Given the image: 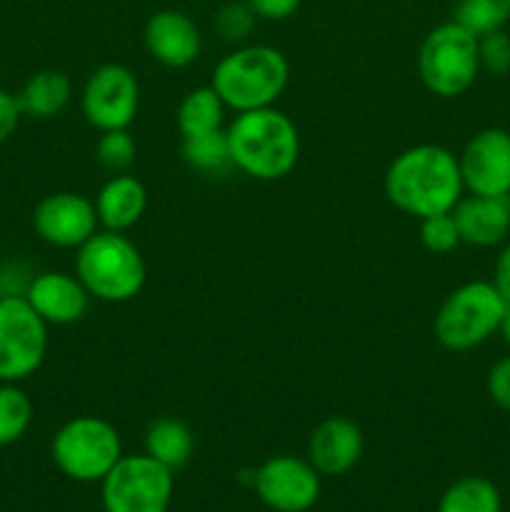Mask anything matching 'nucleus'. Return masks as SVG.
Masks as SVG:
<instances>
[{
  "label": "nucleus",
  "mask_w": 510,
  "mask_h": 512,
  "mask_svg": "<svg viewBox=\"0 0 510 512\" xmlns=\"http://www.w3.org/2000/svg\"><path fill=\"white\" fill-rule=\"evenodd\" d=\"M420 240H423L425 248L430 253L445 255L450 250L458 248L463 240H460V230L455 225L453 210L450 213H440V215H430V218L420 220Z\"/></svg>",
  "instance_id": "obj_28"
},
{
  "label": "nucleus",
  "mask_w": 510,
  "mask_h": 512,
  "mask_svg": "<svg viewBox=\"0 0 510 512\" xmlns=\"http://www.w3.org/2000/svg\"><path fill=\"white\" fill-rule=\"evenodd\" d=\"M290 78V65L278 48L245 45L225 55L213 70L215 93L235 113L273 108Z\"/></svg>",
  "instance_id": "obj_3"
},
{
  "label": "nucleus",
  "mask_w": 510,
  "mask_h": 512,
  "mask_svg": "<svg viewBox=\"0 0 510 512\" xmlns=\"http://www.w3.org/2000/svg\"><path fill=\"white\" fill-rule=\"evenodd\" d=\"M488 395L498 408L510 413V355L498 360L488 373Z\"/></svg>",
  "instance_id": "obj_30"
},
{
  "label": "nucleus",
  "mask_w": 510,
  "mask_h": 512,
  "mask_svg": "<svg viewBox=\"0 0 510 512\" xmlns=\"http://www.w3.org/2000/svg\"><path fill=\"white\" fill-rule=\"evenodd\" d=\"M23 298L48 325L80 323L90 308V293L78 275L60 273V270H48L30 278Z\"/></svg>",
  "instance_id": "obj_14"
},
{
  "label": "nucleus",
  "mask_w": 510,
  "mask_h": 512,
  "mask_svg": "<svg viewBox=\"0 0 510 512\" xmlns=\"http://www.w3.org/2000/svg\"><path fill=\"white\" fill-rule=\"evenodd\" d=\"M505 308L508 303L493 283L473 280V283L460 285L443 300L435 315V340L445 350H455V353L475 348L485 343L495 330H500Z\"/></svg>",
  "instance_id": "obj_5"
},
{
  "label": "nucleus",
  "mask_w": 510,
  "mask_h": 512,
  "mask_svg": "<svg viewBox=\"0 0 510 512\" xmlns=\"http://www.w3.org/2000/svg\"><path fill=\"white\" fill-rule=\"evenodd\" d=\"M493 285L498 288V293L503 295L505 303L510 305V243L500 250L498 260H495Z\"/></svg>",
  "instance_id": "obj_33"
},
{
  "label": "nucleus",
  "mask_w": 510,
  "mask_h": 512,
  "mask_svg": "<svg viewBox=\"0 0 510 512\" xmlns=\"http://www.w3.org/2000/svg\"><path fill=\"white\" fill-rule=\"evenodd\" d=\"M183 160L193 170H200V173H220L225 165H230L228 135H225V130L183 138Z\"/></svg>",
  "instance_id": "obj_24"
},
{
  "label": "nucleus",
  "mask_w": 510,
  "mask_h": 512,
  "mask_svg": "<svg viewBox=\"0 0 510 512\" xmlns=\"http://www.w3.org/2000/svg\"><path fill=\"white\" fill-rule=\"evenodd\" d=\"M503 500H500L498 488L490 480L468 475L460 478L440 495L438 512H500Z\"/></svg>",
  "instance_id": "obj_22"
},
{
  "label": "nucleus",
  "mask_w": 510,
  "mask_h": 512,
  "mask_svg": "<svg viewBox=\"0 0 510 512\" xmlns=\"http://www.w3.org/2000/svg\"><path fill=\"white\" fill-rule=\"evenodd\" d=\"M140 85L133 70L120 63H105L90 73L85 80L80 108L85 120L100 133L105 130H123L138 115Z\"/></svg>",
  "instance_id": "obj_10"
},
{
  "label": "nucleus",
  "mask_w": 510,
  "mask_h": 512,
  "mask_svg": "<svg viewBox=\"0 0 510 512\" xmlns=\"http://www.w3.org/2000/svg\"><path fill=\"white\" fill-rule=\"evenodd\" d=\"M460 240L475 248H493L510 233V195H473L460 198L453 208Z\"/></svg>",
  "instance_id": "obj_17"
},
{
  "label": "nucleus",
  "mask_w": 510,
  "mask_h": 512,
  "mask_svg": "<svg viewBox=\"0 0 510 512\" xmlns=\"http://www.w3.org/2000/svg\"><path fill=\"white\" fill-rule=\"evenodd\" d=\"M33 423V403L18 383H0V448L18 443Z\"/></svg>",
  "instance_id": "obj_23"
},
{
  "label": "nucleus",
  "mask_w": 510,
  "mask_h": 512,
  "mask_svg": "<svg viewBox=\"0 0 510 512\" xmlns=\"http://www.w3.org/2000/svg\"><path fill=\"white\" fill-rule=\"evenodd\" d=\"M73 98V85L68 75L60 70H38L25 80L23 90L18 93V105L23 115L48 120L63 113Z\"/></svg>",
  "instance_id": "obj_19"
},
{
  "label": "nucleus",
  "mask_w": 510,
  "mask_h": 512,
  "mask_svg": "<svg viewBox=\"0 0 510 512\" xmlns=\"http://www.w3.org/2000/svg\"><path fill=\"white\" fill-rule=\"evenodd\" d=\"M253 488L275 512H305L320 498V473L310 460L275 455L255 470Z\"/></svg>",
  "instance_id": "obj_11"
},
{
  "label": "nucleus",
  "mask_w": 510,
  "mask_h": 512,
  "mask_svg": "<svg viewBox=\"0 0 510 512\" xmlns=\"http://www.w3.org/2000/svg\"><path fill=\"white\" fill-rule=\"evenodd\" d=\"M145 205H148L145 185L133 175L118 173L100 188L95 198V213L105 230L123 233L143 218Z\"/></svg>",
  "instance_id": "obj_18"
},
{
  "label": "nucleus",
  "mask_w": 510,
  "mask_h": 512,
  "mask_svg": "<svg viewBox=\"0 0 510 512\" xmlns=\"http://www.w3.org/2000/svg\"><path fill=\"white\" fill-rule=\"evenodd\" d=\"M225 135L230 165L255 180H280L298 163L300 135L283 110L260 108L238 113Z\"/></svg>",
  "instance_id": "obj_2"
},
{
  "label": "nucleus",
  "mask_w": 510,
  "mask_h": 512,
  "mask_svg": "<svg viewBox=\"0 0 510 512\" xmlns=\"http://www.w3.org/2000/svg\"><path fill=\"white\" fill-rule=\"evenodd\" d=\"M193 448V433L183 420L160 418L145 433V453L173 473L188 465V460L193 458Z\"/></svg>",
  "instance_id": "obj_20"
},
{
  "label": "nucleus",
  "mask_w": 510,
  "mask_h": 512,
  "mask_svg": "<svg viewBox=\"0 0 510 512\" xmlns=\"http://www.w3.org/2000/svg\"><path fill=\"white\" fill-rule=\"evenodd\" d=\"M363 455V430L355 420L333 415L313 430L308 460L320 475H345Z\"/></svg>",
  "instance_id": "obj_16"
},
{
  "label": "nucleus",
  "mask_w": 510,
  "mask_h": 512,
  "mask_svg": "<svg viewBox=\"0 0 510 512\" xmlns=\"http://www.w3.org/2000/svg\"><path fill=\"white\" fill-rule=\"evenodd\" d=\"M173 470L143 455H123L103 478L105 512H168L173 503Z\"/></svg>",
  "instance_id": "obj_8"
},
{
  "label": "nucleus",
  "mask_w": 510,
  "mask_h": 512,
  "mask_svg": "<svg viewBox=\"0 0 510 512\" xmlns=\"http://www.w3.org/2000/svg\"><path fill=\"white\" fill-rule=\"evenodd\" d=\"M75 275L90 298L103 303H128L143 290L145 263L140 250L123 233L103 230L78 248Z\"/></svg>",
  "instance_id": "obj_4"
},
{
  "label": "nucleus",
  "mask_w": 510,
  "mask_h": 512,
  "mask_svg": "<svg viewBox=\"0 0 510 512\" xmlns=\"http://www.w3.org/2000/svg\"><path fill=\"white\" fill-rule=\"evenodd\" d=\"M20 115H23V110L18 105V95L0 88V143H5L18 130Z\"/></svg>",
  "instance_id": "obj_31"
},
{
  "label": "nucleus",
  "mask_w": 510,
  "mask_h": 512,
  "mask_svg": "<svg viewBox=\"0 0 510 512\" xmlns=\"http://www.w3.org/2000/svg\"><path fill=\"white\" fill-rule=\"evenodd\" d=\"M223 120L225 103L220 100V95L215 93L213 85L190 90V93H185V98L180 100L178 105V130L183 138L223 130Z\"/></svg>",
  "instance_id": "obj_21"
},
{
  "label": "nucleus",
  "mask_w": 510,
  "mask_h": 512,
  "mask_svg": "<svg viewBox=\"0 0 510 512\" xmlns=\"http://www.w3.org/2000/svg\"><path fill=\"white\" fill-rule=\"evenodd\" d=\"M458 158L443 145H413L385 170V195L405 215L423 220L450 213L463 198Z\"/></svg>",
  "instance_id": "obj_1"
},
{
  "label": "nucleus",
  "mask_w": 510,
  "mask_h": 512,
  "mask_svg": "<svg viewBox=\"0 0 510 512\" xmlns=\"http://www.w3.org/2000/svg\"><path fill=\"white\" fill-rule=\"evenodd\" d=\"M50 453L65 478L78 483H103L105 475L123 458V443L108 420L78 415L55 433Z\"/></svg>",
  "instance_id": "obj_7"
},
{
  "label": "nucleus",
  "mask_w": 510,
  "mask_h": 512,
  "mask_svg": "<svg viewBox=\"0 0 510 512\" xmlns=\"http://www.w3.org/2000/svg\"><path fill=\"white\" fill-rule=\"evenodd\" d=\"M463 185L473 195H510V133L485 128L475 133L458 158Z\"/></svg>",
  "instance_id": "obj_12"
},
{
  "label": "nucleus",
  "mask_w": 510,
  "mask_h": 512,
  "mask_svg": "<svg viewBox=\"0 0 510 512\" xmlns=\"http://www.w3.org/2000/svg\"><path fill=\"white\" fill-rule=\"evenodd\" d=\"M255 20H258V15H255V10L250 8L245 0H233V3H225L223 8L215 13L213 25L223 40H228V43H240V40H245L253 33Z\"/></svg>",
  "instance_id": "obj_27"
},
{
  "label": "nucleus",
  "mask_w": 510,
  "mask_h": 512,
  "mask_svg": "<svg viewBox=\"0 0 510 512\" xmlns=\"http://www.w3.org/2000/svg\"><path fill=\"white\" fill-rule=\"evenodd\" d=\"M95 203L78 193L45 195L33 210V228L40 240L55 248H80L98 233Z\"/></svg>",
  "instance_id": "obj_13"
},
{
  "label": "nucleus",
  "mask_w": 510,
  "mask_h": 512,
  "mask_svg": "<svg viewBox=\"0 0 510 512\" xmlns=\"http://www.w3.org/2000/svg\"><path fill=\"white\" fill-rule=\"evenodd\" d=\"M455 23L480 35L500 30L510 20V0H460L453 13Z\"/></svg>",
  "instance_id": "obj_25"
},
{
  "label": "nucleus",
  "mask_w": 510,
  "mask_h": 512,
  "mask_svg": "<svg viewBox=\"0 0 510 512\" xmlns=\"http://www.w3.org/2000/svg\"><path fill=\"white\" fill-rule=\"evenodd\" d=\"M480 70L478 35L460 23L435 25L423 38L418 73L425 88L438 98H458L475 83Z\"/></svg>",
  "instance_id": "obj_6"
},
{
  "label": "nucleus",
  "mask_w": 510,
  "mask_h": 512,
  "mask_svg": "<svg viewBox=\"0 0 510 512\" xmlns=\"http://www.w3.org/2000/svg\"><path fill=\"white\" fill-rule=\"evenodd\" d=\"M135 153H138V145H135L128 128L105 130V133L100 135L98 145H95L98 163L115 175L125 173V170L135 163Z\"/></svg>",
  "instance_id": "obj_26"
},
{
  "label": "nucleus",
  "mask_w": 510,
  "mask_h": 512,
  "mask_svg": "<svg viewBox=\"0 0 510 512\" xmlns=\"http://www.w3.org/2000/svg\"><path fill=\"white\" fill-rule=\"evenodd\" d=\"M500 333H503V340L510 345V305L505 308V315H503V323H500Z\"/></svg>",
  "instance_id": "obj_34"
},
{
  "label": "nucleus",
  "mask_w": 510,
  "mask_h": 512,
  "mask_svg": "<svg viewBox=\"0 0 510 512\" xmlns=\"http://www.w3.org/2000/svg\"><path fill=\"white\" fill-rule=\"evenodd\" d=\"M48 353V323L23 295L0 298V383H23Z\"/></svg>",
  "instance_id": "obj_9"
},
{
  "label": "nucleus",
  "mask_w": 510,
  "mask_h": 512,
  "mask_svg": "<svg viewBox=\"0 0 510 512\" xmlns=\"http://www.w3.org/2000/svg\"><path fill=\"white\" fill-rule=\"evenodd\" d=\"M263 20H285L300 8L303 0H245Z\"/></svg>",
  "instance_id": "obj_32"
},
{
  "label": "nucleus",
  "mask_w": 510,
  "mask_h": 512,
  "mask_svg": "<svg viewBox=\"0 0 510 512\" xmlns=\"http://www.w3.org/2000/svg\"><path fill=\"white\" fill-rule=\"evenodd\" d=\"M480 68L493 75H505L510 70V38L503 30H493L478 38Z\"/></svg>",
  "instance_id": "obj_29"
},
{
  "label": "nucleus",
  "mask_w": 510,
  "mask_h": 512,
  "mask_svg": "<svg viewBox=\"0 0 510 512\" xmlns=\"http://www.w3.org/2000/svg\"><path fill=\"white\" fill-rule=\"evenodd\" d=\"M145 50L165 68H188L203 48L198 25L180 10H158L145 23Z\"/></svg>",
  "instance_id": "obj_15"
}]
</instances>
